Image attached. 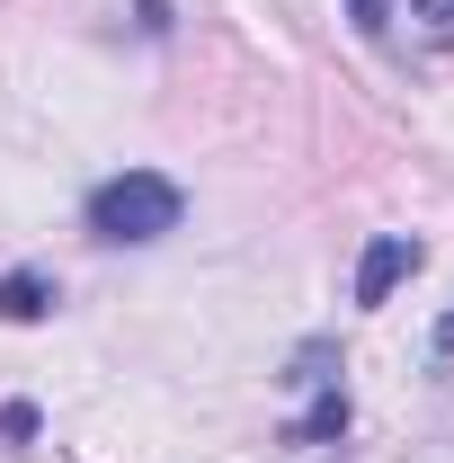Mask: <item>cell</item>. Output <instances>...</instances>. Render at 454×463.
Here are the masks:
<instances>
[{"instance_id":"obj_1","label":"cell","mask_w":454,"mask_h":463,"mask_svg":"<svg viewBox=\"0 0 454 463\" xmlns=\"http://www.w3.org/2000/svg\"><path fill=\"white\" fill-rule=\"evenodd\" d=\"M90 241H108V250H152V241H170L178 214H187V196H178V178L161 170H116L90 187Z\"/></svg>"},{"instance_id":"obj_2","label":"cell","mask_w":454,"mask_h":463,"mask_svg":"<svg viewBox=\"0 0 454 463\" xmlns=\"http://www.w3.org/2000/svg\"><path fill=\"white\" fill-rule=\"evenodd\" d=\"M419 259H428V250H419L410 232H374L365 259H356V312H383L401 277H419Z\"/></svg>"},{"instance_id":"obj_3","label":"cell","mask_w":454,"mask_h":463,"mask_svg":"<svg viewBox=\"0 0 454 463\" xmlns=\"http://www.w3.org/2000/svg\"><path fill=\"white\" fill-rule=\"evenodd\" d=\"M339 437H347V392H339V383H321L312 410L285 428V446H339Z\"/></svg>"},{"instance_id":"obj_4","label":"cell","mask_w":454,"mask_h":463,"mask_svg":"<svg viewBox=\"0 0 454 463\" xmlns=\"http://www.w3.org/2000/svg\"><path fill=\"white\" fill-rule=\"evenodd\" d=\"M45 312H54V277H36V268L0 277V321H45Z\"/></svg>"},{"instance_id":"obj_5","label":"cell","mask_w":454,"mask_h":463,"mask_svg":"<svg viewBox=\"0 0 454 463\" xmlns=\"http://www.w3.org/2000/svg\"><path fill=\"white\" fill-rule=\"evenodd\" d=\"M356 9V36H393V0H347Z\"/></svg>"},{"instance_id":"obj_6","label":"cell","mask_w":454,"mask_h":463,"mask_svg":"<svg viewBox=\"0 0 454 463\" xmlns=\"http://www.w3.org/2000/svg\"><path fill=\"white\" fill-rule=\"evenodd\" d=\"M0 437L27 446V437H36V402H9V410H0Z\"/></svg>"},{"instance_id":"obj_7","label":"cell","mask_w":454,"mask_h":463,"mask_svg":"<svg viewBox=\"0 0 454 463\" xmlns=\"http://www.w3.org/2000/svg\"><path fill=\"white\" fill-rule=\"evenodd\" d=\"M428 339H437V356H454V312L437 321V330H428Z\"/></svg>"}]
</instances>
